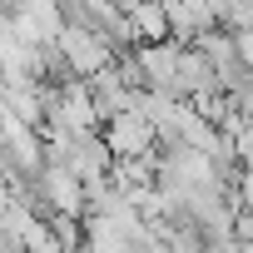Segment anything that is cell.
Here are the masks:
<instances>
[{"instance_id": "cell-1", "label": "cell", "mask_w": 253, "mask_h": 253, "mask_svg": "<svg viewBox=\"0 0 253 253\" xmlns=\"http://www.w3.org/2000/svg\"><path fill=\"white\" fill-rule=\"evenodd\" d=\"M99 139H104V149H109L114 164L159 154V149H154V129H149L139 114H114V119H104V134H99Z\"/></svg>"}, {"instance_id": "cell-2", "label": "cell", "mask_w": 253, "mask_h": 253, "mask_svg": "<svg viewBox=\"0 0 253 253\" xmlns=\"http://www.w3.org/2000/svg\"><path fill=\"white\" fill-rule=\"evenodd\" d=\"M164 10V30H169V45H194L204 30H213V5H159Z\"/></svg>"}]
</instances>
